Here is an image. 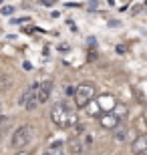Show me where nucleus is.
Wrapping results in <instances>:
<instances>
[{"mask_svg": "<svg viewBox=\"0 0 147 155\" xmlns=\"http://www.w3.org/2000/svg\"><path fill=\"white\" fill-rule=\"evenodd\" d=\"M51 119L58 129H73V125L79 121L77 115L71 111V107L65 105V103H57L52 107L51 109Z\"/></svg>", "mask_w": 147, "mask_h": 155, "instance_id": "f257e3e1", "label": "nucleus"}, {"mask_svg": "<svg viewBox=\"0 0 147 155\" xmlns=\"http://www.w3.org/2000/svg\"><path fill=\"white\" fill-rule=\"evenodd\" d=\"M97 95V87L93 85V83H81L79 87H75V105L79 107V109H83L87 103H89L91 99H95Z\"/></svg>", "mask_w": 147, "mask_h": 155, "instance_id": "f03ea898", "label": "nucleus"}, {"mask_svg": "<svg viewBox=\"0 0 147 155\" xmlns=\"http://www.w3.org/2000/svg\"><path fill=\"white\" fill-rule=\"evenodd\" d=\"M34 137V129L30 125H20L16 131L12 133V139H10V145L14 149H24L26 145L32 141Z\"/></svg>", "mask_w": 147, "mask_h": 155, "instance_id": "7ed1b4c3", "label": "nucleus"}, {"mask_svg": "<svg viewBox=\"0 0 147 155\" xmlns=\"http://www.w3.org/2000/svg\"><path fill=\"white\" fill-rule=\"evenodd\" d=\"M51 93H52V83L51 81H42V83H38V87H36V99H38V105L46 103L48 97H51Z\"/></svg>", "mask_w": 147, "mask_h": 155, "instance_id": "20e7f679", "label": "nucleus"}, {"mask_svg": "<svg viewBox=\"0 0 147 155\" xmlns=\"http://www.w3.org/2000/svg\"><path fill=\"white\" fill-rule=\"evenodd\" d=\"M99 123H101L103 129H115L121 121L115 117L113 111H109V113H101V115H99Z\"/></svg>", "mask_w": 147, "mask_h": 155, "instance_id": "39448f33", "label": "nucleus"}, {"mask_svg": "<svg viewBox=\"0 0 147 155\" xmlns=\"http://www.w3.org/2000/svg\"><path fill=\"white\" fill-rule=\"evenodd\" d=\"M131 153L133 155H145L147 153V137L145 135H139L137 139H133V143H131Z\"/></svg>", "mask_w": 147, "mask_h": 155, "instance_id": "423d86ee", "label": "nucleus"}, {"mask_svg": "<svg viewBox=\"0 0 147 155\" xmlns=\"http://www.w3.org/2000/svg\"><path fill=\"white\" fill-rule=\"evenodd\" d=\"M83 109L87 111V115H89V117H99L103 113L101 103H99V101H95V99H91V101L85 105V107H83Z\"/></svg>", "mask_w": 147, "mask_h": 155, "instance_id": "0eeeda50", "label": "nucleus"}, {"mask_svg": "<svg viewBox=\"0 0 147 155\" xmlns=\"http://www.w3.org/2000/svg\"><path fill=\"white\" fill-rule=\"evenodd\" d=\"M67 149L71 151L73 155H81L83 151H85V147H83V143H81V137H79V135H75L73 139H68Z\"/></svg>", "mask_w": 147, "mask_h": 155, "instance_id": "6e6552de", "label": "nucleus"}, {"mask_svg": "<svg viewBox=\"0 0 147 155\" xmlns=\"http://www.w3.org/2000/svg\"><path fill=\"white\" fill-rule=\"evenodd\" d=\"M45 155H65V143H62V141H55V143L46 149Z\"/></svg>", "mask_w": 147, "mask_h": 155, "instance_id": "1a4fd4ad", "label": "nucleus"}, {"mask_svg": "<svg viewBox=\"0 0 147 155\" xmlns=\"http://www.w3.org/2000/svg\"><path fill=\"white\" fill-rule=\"evenodd\" d=\"M81 143H83V147H85V149L93 147V143H95V133L85 131V133H83V137H81Z\"/></svg>", "mask_w": 147, "mask_h": 155, "instance_id": "9d476101", "label": "nucleus"}, {"mask_svg": "<svg viewBox=\"0 0 147 155\" xmlns=\"http://www.w3.org/2000/svg\"><path fill=\"white\" fill-rule=\"evenodd\" d=\"M113 135H115V139H117L119 143L127 141V129H123V127H121V123H119V125L113 129Z\"/></svg>", "mask_w": 147, "mask_h": 155, "instance_id": "9b49d317", "label": "nucleus"}, {"mask_svg": "<svg viewBox=\"0 0 147 155\" xmlns=\"http://www.w3.org/2000/svg\"><path fill=\"white\" fill-rule=\"evenodd\" d=\"M113 113H115V117H117L119 121H123L125 117L129 115V111H127V107H125V105H121V103H119V105H115Z\"/></svg>", "mask_w": 147, "mask_h": 155, "instance_id": "f8f14e48", "label": "nucleus"}, {"mask_svg": "<svg viewBox=\"0 0 147 155\" xmlns=\"http://www.w3.org/2000/svg\"><path fill=\"white\" fill-rule=\"evenodd\" d=\"M10 87H12L10 75H0V91H8Z\"/></svg>", "mask_w": 147, "mask_h": 155, "instance_id": "ddd939ff", "label": "nucleus"}, {"mask_svg": "<svg viewBox=\"0 0 147 155\" xmlns=\"http://www.w3.org/2000/svg\"><path fill=\"white\" fill-rule=\"evenodd\" d=\"M73 129H75V135H83V133L87 131V125H85V123H79V121H77V123L73 125Z\"/></svg>", "mask_w": 147, "mask_h": 155, "instance_id": "4468645a", "label": "nucleus"}, {"mask_svg": "<svg viewBox=\"0 0 147 155\" xmlns=\"http://www.w3.org/2000/svg\"><path fill=\"white\" fill-rule=\"evenodd\" d=\"M28 95H30V87H28V89H24V91L20 93V97H18V105H20V107H24V103H26Z\"/></svg>", "mask_w": 147, "mask_h": 155, "instance_id": "2eb2a0df", "label": "nucleus"}, {"mask_svg": "<svg viewBox=\"0 0 147 155\" xmlns=\"http://www.w3.org/2000/svg\"><path fill=\"white\" fill-rule=\"evenodd\" d=\"M62 91H65V95H67V97H73V95H75V87L73 85H65V89H62Z\"/></svg>", "mask_w": 147, "mask_h": 155, "instance_id": "dca6fc26", "label": "nucleus"}, {"mask_svg": "<svg viewBox=\"0 0 147 155\" xmlns=\"http://www.w3.org/2000/svg\"><path fill=\"white\" fill-rule=\"evenodd\" d=\"M0 12H2V14H6V16H10L12 12H14V6H2V8H0Z\"/></svg>", "mask_w": 147, "mask_h": 155, "instance_id": "f3484780", "label": "nucleus"}, {"mask_svg": "<svg viewBox=\"0 0 147 155\" xmlns=\"http://www.w3.org/2000/svg\"><path fill=\"white\" fill-rule=\"evenodd\" d=\"M14 155H32V151H24V149H16Z\"/></svg>", "mask_w": 147, "mask_h": 155, "instance_id": "a211bd4d", "label": "nucleus"}, {"mask_svg": "<svg viewBox=\"0 0 147 155\" xmlns=\"http://www.w3.org/2000/svg\"><path fill=\"white\" fill-rule=\"evenodd\" d=\"M8 125V123H6ZM6 125H0V141H2V137H4V131H6Z\"/></svg>", "mask_w": 147, "mask_h": 155, "instance_id": "6ab92c4d", "label": "nucleus"}, {"mask_svg": "<svg viewBox=\"0 0 147 155\" xmlns=\"http://www.w3.org/2000/svg\"><path fill=\"white\" fill-rule=\"evenodd\" d=\"M16 24H22V22H28V18H18V20H14Z\"/></svg>", "mask_w": 147, "mask_h": 155, "instance_id": "aec40b11", "label": "nucleus"}, {"mask_svg": "<svg viewBox=\"0 0 147 155\" xmlns=\"http://www.w3.org/2000/svg\"><path fill=\"white\" fill-rule=\"evenodd\" d=\"M55 2H57V0H42V4H46V6H48V4H55Z\"/></svg>", "mask_w": 147, "mask_h": 155, "instance_id": "412c9836", "label": "nucleus"}, {"mask_svg": "<svg viewBox=\"0 0 147 155\" xmlns=\"http://www.w3.org/2000/svg\"><path fill=\"white\" fill-rule=\"evenodd\" d=\"M0 111H2V105H0Z\"/></svg>", "mask_w": 147, "mask_h": 155, "instance_id": "4be33fe9", "label": "nucleus"}, {"mask_svg": "<svg viewBox=\"0 0 147 155\" xmlns=\"http://www.w3.org/2000/svg\"><path fill=\"white\" fill-rule=\"evenodd\" d=\"M0 2H2V0H0Z\"/></svg>", "mask_w": 147, "mask_h": 155, "instance_id": "5701e85b", "label": "nucleus"}]
</instances>
